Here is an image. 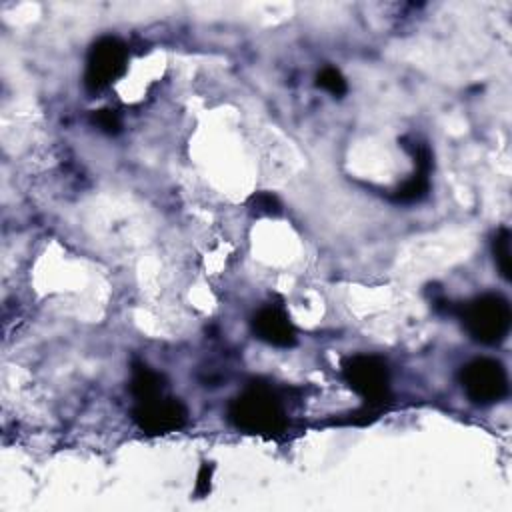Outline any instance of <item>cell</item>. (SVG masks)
Listing matches in <instances>:
<instances>
[{
  "label": "cell",
  "instance_id": "obj_2",
  "mask_svg": "<svg viewBox=\"0 0 512 512\" xmlns=\"http://www.w3.org/2000/svg\"><path fill=\"white\" fill-rule=\"evenodd\" d=\"M462 324L474 342L498 346L506 340L512 324V310L502 294L488 292L462 306Z\"/></svg>",
  "mask_w": 512,
  "mask_h": 512
},
{
  "label": "cell",
  "instance_id": "obj_6",
  "mask_svg": "<svg viewBox=\"0 0 512 512\" xmlns=\"http://www.w3.org/2000/svg\"><path fill=\"white\" fill-rule=\"evenodd\" d=\"M134 424L146 434H166L178 430L188 420V410L178 398L156 396L144 402H138L132 410Z\"/></svg>",
  "mask_w": 512,
  "mask_h": 512
},
{
  "label": "cell",
  "instance_id": "obj_12",
  "mask_svg": "<svg viewBox=\"0 0 512 512\" xmlns=\"http://www.w3.org/2000/svg\"><path fill=\"white\" fill-rule=\"evenodd\" d=\"M250 206L258 216H278L282 212L280 200L270 192H258L250 198Z\"/></svg>",
  "mask_w": 512,
  "mask_h": 512
},
{
  "label": "cell",
  "instance_id": "obj_3",
  "mask_svg": "<svg viewBox=\"0 0 512 512\" xmlns=\"http://www.w3.org/2000/svg\"><path fill=\"white\" fill-rule=\"evenodd\" d=\"M342 374L346 384L368 404L386 402L390 396V370L376 354L350 356L342 366Z\"/></svg>",
  "mask_w": 512,
  "mask_h": 512
},
{
  "label": "cell",
  "instance_id": "obj_5",
  "mask_svg": "<svg viewBox=\"0 0 512 512\" xmlns=\"http://www.w3.org/2000/svg\"><path fill=\"white\" fill-rule=\"evenodd\" d=\"M128 62V52L122 40L116 36H102L98 38L86 60V74L84 84L88 90H102L112 84L118 76L124 74Z\"/></svg>",
  "mask_w": 512,
  "mask_h": 512
},
{
  "label": "cell",
  "instance_id": "obj_8",
  "mask_svg": "<svg viewBox=\"0 0 512 512\" xmlns=\"http://www.w3.org/2000/svg\"><path fill=\"white\" fill-rule=\"evenodd\" d=\"M414 152V162H416V172L396 190L394 200L398 202H416L420 198L426 196L428 188H430V168H432V156L430 150L426 146H416L412 148Z\"/></svg>",
  "mask_w": 512,
  "mask_h": 512
},
{
  "label": "cell",
  "instance_id": "obj_10",
  "mask_svg": "<svg viewBox=\"0 0 512 512\" xmlns=\"http://www.w3.org/2000/svg\"><path fill=\"white\" fill-rule=\"evenodd\" d=\"M510 230L508 228H500L492 240V254H494V262L498 266V272L504 280H510Z\"/></svg>",
  "mask_w": 512,
  "mask_h": 512
},
{
  "label": "cell",
  "instance_id": "obj_9",
  "mask_svg": "<svg viewBox=\"0 0 512 512\" xmlns=\"http://www.w3.org/2000/svg\"><path fill=\"white\" fill-rule=\"evenodd\" d=\"M130 390L138 402L162 396L164 392V376L150 366L142 362H134L132 366V380H130Z\"/></svg>",
  "mask_w": 512,
  "mask_h": 512
},
{
  "label": "cell",
  "instance_id": "obj_1",
  "mask_svg": "<svg viewBox=\"0 0 512 512\" xmlns=\"http://www.w3.org/2000/svg\"><path fill=\"white\" fill-rule=\"evenodd\" d=\"M228 418L250 434H278L286 426V412L272 388L254 384L228 406Z\"/></svg>",
  "mask_w": 512,
  "mask_h": 512
},
{
  "label": "cell",
  "instance_id": "obj_13",
  "mask_svg": "<svg viewBox=\"0 0 512 512\" xmlns=\"http://www.w3.org/2000/svg\"><path fill=\"white\" fill-rule=\"evenodd\" d=\"M92 122L106 134H116L120 130V116L116 114V110H110V108H102V110H96L92 114Z\"/></svg>",
  "mask_w": 512,
  "mask_h": 512
},
{
  "label": "cell",
  "instance_id": "obj_14",
  "mask_svg": "<svg viewBox=\"0 0 512 512\" xmlns=\"http://www.w3.org/2000/svg\"><path fill=\"white\" fill-rule=\"evenodd\" d=\"M212 470H214V466L208 464V462H204V464L200 466V470H198V480H196V494H198V496H204V494L210 492Z\"/></svg>",
  "mask_w": 512,
  "mask_h": 512
},
{
  "label": "cell",
  "instance_id": "obj_7",
  "mask_svg": "<svg viewBox=\"0 0 512 512\" xmlns=\"http://www.w3.org/2000/svg\"><path fill=\"white\" fill-rule=\"evenodd\" d=\"M252 330L260 340L278 348H290L296 344L294 324L284 314V310L276 306H266L258 310L252 318Z\"/></svg>",
  "mask_w": 512,
  "mask_h": 512
},
{
  "label": "cell",
  "instance_id": "obj_4",
  "mask_svg": "<svg viewBox=\"0 0 512 512\" xmlns=\"http://www.w3.org/2000/svg\"><path fill=\"white\" fill-rule=\"evenodd\" d=\"M460 382L466 396L478 406L500 402L508 394L506 368L494 358L470 360L466 366H462Z\"/></svg>",
  "mask_w": 512,
  "mask_h": 512
},
{
  "label": "cell",
  "instance_id": "obj_11",
  "mask_svg": "<svg viewBox=\"0 0 512 512\" xmlns=\"http://www.w3.org/2000/svg\"><path fill=\"white\" fill-rule=\"evenodd\" d=\"M316 84L320 88H324L326 92H330L332 96H342L346 94L348 86H346V78L342 76V72L334 66H324L318 76H316Z\"/></svg>",
  "mask_w": 512,
  "mask_h": 512
}]
</instances>
